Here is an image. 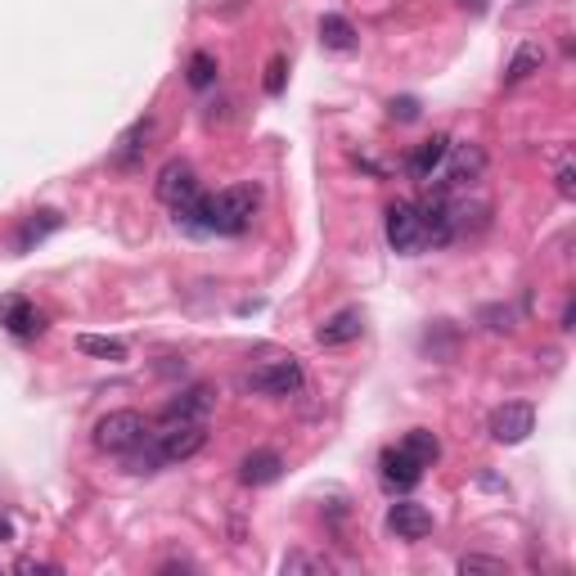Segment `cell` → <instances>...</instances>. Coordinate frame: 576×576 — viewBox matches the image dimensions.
Masks as SVG:
<instances>
[{
  "instance_id": "obj_1",
  "label": "cell",
  "mask_w": 576,
  "mask_h": 576,
  "mask_svg": "<svg viewBox=\"0 0 576 576\" xmlns=\"http://www.w3.org/2000/svg\"><path fill=\"white\" fill-rule=\"evenodd\" d=\"M257 217V190L253 185H230L221 194L203 199V221L207 234H244Z\"/></svg>"
},
{
  "instance_id": "obj_2",
  "label": "cell",
  "mask_w": 576,
  "mask_h": 576,
  "mask_svg": "<svg viewBox=\"0 0 576 576\" xmlns=\"http://www.w3.org/2000/svg\"><path fill=\"white\" fill-rule=\"evenodd\" d=\"M90 437H95V446L108 450V455H127L131 446H140L149 437V423H144L140 410H108Z\"/></svg>"
},
{
  "instance_id": "obj_3",
  "label": "cell",
  "mask_w": 576,
  "mask_h": 576,
  "mask_svg": "<svg viewBox=\"0 0 576 576\" xmlns=\"http://www.w3.org/2000/svg\"><path fill=\"white\" fill-rule=\"evenodd\" d=\"M203 446H207V428H203V423H167V433H158L154 441H149V450L158 455V469L194 460Z\"/></svg>"
},
{
  "instance_id": "obj_4",
  "label": "cell",
  "mask_w": 576,
  "mask_h": 576,
  "mask_svg": "<svg viewBox=\"0 0 576 576\" xmlns=\"http://www.w3.org/2000/svg\"><path fill=\"white\" fill-rule=\"evenodd\" d=\"M387 244H392V253H423L428 248V230H423V212H419V203H392L387 207Z\"/></svg>"
},
{
  "instance_id": "obj_5",
  "label": "cell",
  "mask_w": 576,
  "mask_h": 576,
  "mask_svg": "<svg viewBox=\"0 0 576 576\" xmlns=\"http://www.w3.org/2000/svg\"><path fill=\"white\" fill-rule=\"evenodd\" d=\"M154 194L167 203V207H190L194 199H199V176H194V167L185 163V158H171V163H163V171H158V180H154Z\"/></svg>"
},
{
  "instance_id": "obj_6",
  "label": "cell",
  "mask_w": 576,
  "mask_h": 576,
  "mask_svg": "<svg viewBox=\"0 0 576 576\" xmlns=\"http://www.w3.org/2000/svg\"><path fill=\"white\" fill-rule=\"evenodd\" d=\"M248 387L261 392V397H293V392L302 387V366L293 356L284 360H266V366H257L248 374Z\"/></svg>"
},
{
  "instance_id": "obj_7",
  "label": "cell",
  "mask_w": 576,
  "mask_h": 576,
  "mask_svg": "<svg viewBox=\"0 0 576 576\" xmlns=\"http://www.w3.org/2000/svg\"><path fill=\"white\" fill-rule=\"evenodd\" d=\"M532 428H536V410H532L527 401H504V406L491 414V437H496L500 446H519V441H527Z\"/></svg>"
},
{
  "instance_id": "obj_8",
  "label": "cell",
  "mask_w": 576,
  "mask_h": 576,
  "mask_svg": "<svg viewBox=\"0 0 576 576\" xmlns=\"http://www.w3.org/2000/svg\"><path fill=\"white\" fill-rule=\"evenodd\" d=\"M482 167H487V154H482L477 144H450L446 149V163L437 167L446 185H469V180L482 176Z\"/></svg>"
},
{
  "instance_id": "obj_9",
  "label": "cell",
  "mask_w": 576,
  "mask_h": 576,
  "mask_svg": "<svg viewBox=\"0 0 576 576\" xmlns=\"http://www.w3.org/2000/svg\"><path fill=\"white\" fill-rule=\"evenodd\" d=\"M217 410V397H212V387H190L171 397L163 406V423H207V414Z\"/></svg>"
},
{
  "instance_id": "obj_10",
  "label": "cell",
  "mask_w": 576,
  "mask_h": 576,
  "mask_svg": "<svg viewBox=\"0 0 576 576\" xmlns=\"http://www.w3.org/2000/svg\"><path fill=\"white\" fill-rule=\"evenodd\" d=\"M387 527L397 532V540H423V536H433V513L419 500H397L387 509Z\"/></svg>"
},
{
  "instance_id": "obj_11",
  "label": "cell",
  "mask_w": 576,
  "mask_h": 576,
  "mask_svg": "<svg viewBox=\"0 0 576 576\" xmlns=\"http://www.w3.org/2000/svg\"><path fill=\"white\" fill-rule=\"evenodd\" d=\"M360 333H366V316H360V307H343L316 329V343L320 347H347V343L360 338Z\"/></svg>"
},
{
  "instance_id": "obj_12",
  "label": "cell",
  "mask_w": 576,
  "mask_h": 576,
  "mask_svg": "<svg viewBox=\"0 0 576 576\" xmlns=\"http://www.w3.org/2000/svg\"><path fill=\"white\" fill-rule=\"evenodd\" d=\"M149 140H154V117H140V123L117 140V149H113V167L117 171H136L140 163H144V154H149Z\"/></svg>"
},
{
  "instance_id": "obj_13",
  "label": "cell",
  "mask_w": 576,
  "mask_h": 576,
  "mask_svg": "<svg viewBox=\"0 0 576 576\" xmlns=\"http://www.w3.org/2000/svg\"><path fill=\"white\" fill-rule=\"evenodd\" d=\"M280 473H284V455L280 450H253V455H244V464H239L244 487H270Z\"/></svg>"
},
{
  "instance_id": "obj_14",
  "label": "cell",
  "mask_w": 576,
  "mask_h": 576,
  "mask_svg": "<svg viewBox=\"0 0 576 576\" xmlns=\"http://www.w3.org/2000/svg\"><path fill=\"white\" fill-rule=\"evenodd\" d=\"M0 320H5V329L18 333V338H33V333L46 329V316L33 307V302H23V297H5V302H0Z\"/></svg>"
},
{
  "instance_id": "obj_15",
  "label": "cell",
  "mask_w": 576,
  "mask_h": 576,
  "mask_svg": "<svg viewBox=\"0 0 576 576\" xmlns=\"http://www.w3.org/2000/svg\"><path fill=\"white\" fill-rule=\"evenodd\" d=\"M419 477H423V464L414 460V455H406L401 446L383 455V482L387 487H414Z\"/></svg>"
},
{
  "instance_id": "obj_16",
  "label": "cell",
  "mask_w": 576,
  "mask_h": 576,
  "mask_svg": "<svg viewBox=\"0 0 576 576\" xmlns=\"http://www.w3.org/2000/svg\"><path fill=\"white\" fill-rule=\"evenodd\" d=\"M446 149H450V140L446 136H433V140H423L414 154H410V171L419 176V180H428L441 163H446Z\"/></svg>"
},
{
  "instance_id": "obj_17",
  "label": "cell",
  "mask_w": 576,
  "mask_h": 576,
  "mask_svg": "<svg viewBox=\"0 0 576 576\" xmlns=\"http://www.w3.org/2000/svg\"><path fill=\"white\" fill-rule=\"evenodd\" d=\"M320 41H324L329 50H351V46H356V27H351L343 14H324V18H320Z\"/></svg>"
},
{
  "instance_id": "obj_18",
  "label": "cell",
  "mask_w": 576,
  "mask_h": 576,
  "mask_svg": "<svg viewBox=\"0 0 576 576\" xmlns=\"http://www.w3.org/2000/svg\"><path fill=\"white\" fill-rule=\"evenodd\" d=\"M540 64H545V50L540 46H519V54L509 59V68H504V81H527L532 73H540Z\"/></svg>"
},
{
  "instance_id": "obj_19",
  "label": "cell",
  "mask_w": 576,
  "mask_h": 576,
  "mask_svg": "<svg viewBox=\"0 0 576 576\" xmlns=\"http://www.w3.org/2000/svg\"><path fill=\"white\" fill-rule=\"evenodd\" d=\"M401 450H406V455H414V460H419L423 469H433V464H437V455H441V441H437L428 428H414V433H406Z\"/></svg>"
},
{
  "instance_id": "obj_20",
  "label": "cell",
  "mask_w": 576,
  "mask_h": 576,
  "mask_svg": "<svg viewBox=\"0 0 576 576\" xmlns=\"http://www.w3.org/2000/svg\"><path fill=\"white\" fill-rule=\"evenodd\" d=\"M77 351L86 356H100V360H127V343L123 338H100V333H81Z\"/></svg>"
},
{
  "instance_id": "obj_21",
  "label": "cell",
  "mask_w": 576,
  "mask_h": 576,
  "mask_svg": "<svg viewBox=\"0 0 576 576\" xmlns=\"http://www.w3.org/2000/svg\"><path fill=\"white\" fill-rule=\"evenodd\" d=\"M307 572L324 576V572H333V563H329L324 554H307V550H293V554L284 559V576H307Z\"/></svg>"
},
{
  "instance_id": "obj_22",
  "label": "cell",
  "mask_w": 576,
  "mask_h": 576,
  "mask_svg": "<svg viewBox=\"0 0 576 576\" xmlns=\"http://www.w3.org/2000/svg\"><path fill=\"white\" fill-rule=\"evenodd\" d=\"M460 572L464 576H509L504 559H487V554H464L460 559Z\"/></svg>"
},
{
  "instance_id": "obj_23",
  "label": "cell",
  "mask_w": 576,
  "mask_h": 576,
  "mask_svg": "<svg viewBox=\"0 0 576 576\" xmlns=\"http://www.w3.org/2000/svg\"><path fill=\"white\" fill-rule=\"evenodd\" d=\"M54 226H59V212H37V217L27 221V226H23V234H18V248H27V244H33V239L41 244V239H46Z\"/></svg>"
},
{
  "instance_id": "obj_24",
  "label": "cell",
  "mask_w": 576,
  "mask_h": 576,
  "mask_svg": "<svg viewBox=\"0 0 576 576\" xmlns=\"http://www.w3.org/2000/svg\"><path fill=\"white\" fill-rule=\"evenodd\" d=\"M212 81H217V59H212V54H194L190 59V86H199V90H207Z\"/></svg>"
},
{
  "instance_id": "obj_25",
  "label": "cell",
  "mask_w": 576,
  "mask_h": 576,
  "mask_svg": "<svg viewBox=\"0 0 576 576\" xmlns=\"http://www.w3.org/2000/svg\"><path fill=\"white\" fill-rule=\"evenodd\" d=\"M482 320H487L491 333H513V311L509 307H487V311H482Z\"/></svg>"
},
{
  "instance_id": "obj_26",
  "label": "cell",
  "mask_w": 576,
  "mask_h": 576,
  "mask_svg": "<svg viewBox=\"0 0 576 576\" xmlns=\"http://www.w3.org/2000/svg\"><path fill=\"white\" fill-rule=\"evenodd\" d=\"M554 180H559V194H563V199L576 194V167H572V158L559 163V176H554Z\"/></svg>"
},
{
  "instance_id": "obj_27",
  "label": "cell",
  "mask_w": 576,
  "mask_h": 576,
  "mask_svg": "<svg viewBox=\"0 0 576 576\" xmlns=\"http://www.w3.org/2000/svg\"><path fill=\"white\" fill-rule=\"evenodd\" d=\"M14 572H27V576H33V572H37V576H59V567H54V563H41V559H18Z\"/></svg>"
},
{
  "instance_id": "obj_28",
  "label": "cell",
  "mask_w": 576,
  "mask_h": 576,
  "mask_svg": "<svg viewBox=\"0 0 576 576\" xmlns=\"http://www.w3.org/2000/svg\"><path fill=\"white\" fill-rule=\"evenodd\" d=\"M392 117H401V123H414V117H419V104H414V100H392Z\"/></svg>"
},
{
  "instance_id": "obj_29",
  "label": "cell",
  "mask_w": 576,
  "mask_h": 576,
  "mask_svg": "<svg viewBox=\"0 0 576 576\" xmlns=\"http://www.w3.org/2000/svg\"><path fill=\"white\" fill-rule=\"evenodd\" d=\"M280 86H284V59H276V64H270V77H266L270 95H280Z\"/></svg>"
},
{
  "instance_id": "obj_30",
  "label": "cell",
  "mask_w": 576,
  "mask_h": 576,
  "mask_svg": "<svg viewBox=\"0 0 576 576\" xmlns=\"http://www.w3.org/2000/svg\"><path fill=\"white\" fill-rule=\"evenodd\" d=\"M10 536H14V527H10L5 519H0V540H10Z\"/></svg>"
},
{
  "instance_id": "obj_31",
  "label": "cell",
  "mask_w": 576,
  "mask_h": 576,
  "mask_svg": "<svg viewBox=\"0 0 576 576\" xmlns=\"http://www.w3.org/2000/svg\"><path fill=\"white\" fill-rule=\"evenodd\" d=\"M460 5H473V10H487V0H460Z\"/></svg>"
}]
</instances>
